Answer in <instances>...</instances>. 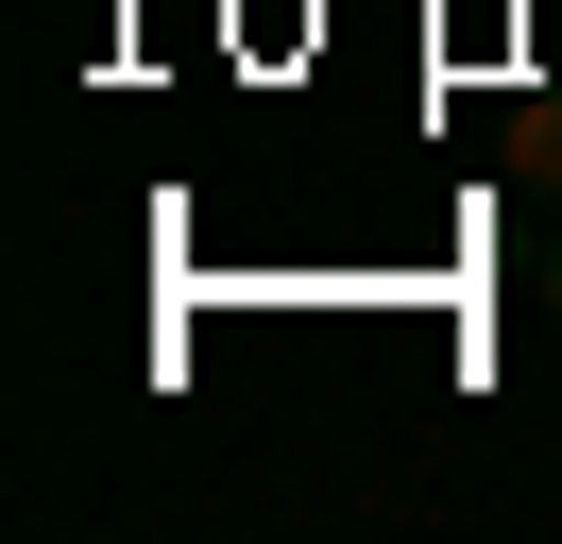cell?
I'll return each mask as SVG.
<instances>
[{
    "mask_svg": "<svg viewBox=\"0 0 562 544\" xmlns=\"http://www.w3.org/2000/svg\"><path fill=\"white\" fill-rule=\"evenodd\" d=\"M546 306H562V256H546Z\"/></svg>",
    "mask_w": 562,
    "mask_h": 544,
    "instance_id": "6da1fadb",
    "label": "cell"
}]
</instances>
